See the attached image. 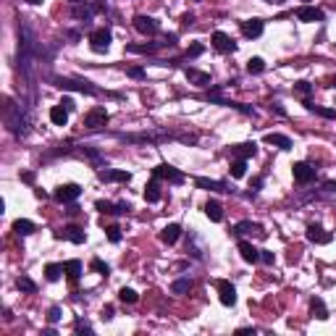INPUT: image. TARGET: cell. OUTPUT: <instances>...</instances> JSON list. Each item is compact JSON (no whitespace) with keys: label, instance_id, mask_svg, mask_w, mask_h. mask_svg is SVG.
<instances>
[{"label":"cell","instance_id":"36","mask_svg":"<svg viewBox=\"0 0 336 336\" xmlns=\"http://www.w3.org/2000/svg\"><path fill=\"white\" fill-rule=\"evenodd\" d=\"M192 289V279H176L173 284H171V292L173 294H187Z\"/></svg>","mask_w":336,"mask_h":336},{"label":"cell","instance_id":"43","mask_svg":"<svg viewBox=\"0 0 336 336\" xmlns=\"http://www.w3.org/2000/svg\"><path fill=\"white\" fill-rule=\"evenodd\" d=\"M205 53V45H200V42H194L192 45V48L187 50V58H200V55H203Z\"/></svg>","mask_w":336,"mask_h":336},{"label":"cell","instance_id":"5","mask_svg":"<svg viewBox=\"0 0 336 336\" xmlns=\"http://www.w3.org/2000/svg\"><path fill=\"white\" fill-rule=\"evenodd\" d=\"M152 173L158 176V179H166L168 184H184V182H187V176L179 171V168H173L171 163H158V166L152 168Z\"/></svg>","mask_w":336,"mask_h":336},{"label":"cell","instance_id":"30","mask_svg":"<svg viewBox=\"0 0 336 336\" xmlns=\"http://www.w3.org/2000/svg\"><path fill=\"white\" fill-rule=\"evenodd\" d=\"M13 231H16L18 236H29V234L37 231V226H34L29 218H18V221H13Z\"/></svg>","mask_w":336,"mask_h":336},{"label":"cell","instance_id":"45","mask_svg":"<svg viewBox=\"0 0 336 336\" xmlns=\"http://www.w3.org/2000/svg\"><path fill=\"white\" fill-rule=\"evenodd\" d=\"M294 92H300V95H310V92H312V84L302 79V82H297V84H294Z\"/></svg>","mask_w":336,"mask_h":336},{"label":"cell","instance_id":"6","mask_svg":"<svg viewBox=\"0 0 336 336\" xmlns=\"http://www.w3.org/2000/svg\"><path fill=\"white\" fill-rule=\"evenodd\" d=\"M79 194H82L79 184H61L53 192V200H55V203H61V205H71V203H76V200H79Z\"/></svg>","mask_w":336,"mask_h":336},{"label":"cell","instance_id":"7","mask_svg":"<svg viewBox=\"0 0 336 336\" xmlns=\"http://www.w3.org/2000/svg\"><path fill=\"white\" fill-rule=\"evenodd\" d=\"M108 118H110V113L103 108V105H95L92 110H87V116H84V126L87 129H92V131H97V129H103L105 124H108Z\"/></svg>","mask_w":336,"mask_h":336},{"label":"cell","instance_id":"50","mask_svg":"<svg viewBox=\"0 0 336 336\" xmlns=\"http://www.w3.org/2000/svg\"><path fill=\"white\" fill-rule=\"evenodd\" d=\"M100 318H103V321H113V307H110V305L103 307V315H100Z\"/></svg>","mask_w":336,"mask_h":336},{"label":"cell","instance_id":"47","mask_svg":"<svg viewBox=\"0 0 336 336\" xmlns=\"http://www.w3.org/2000/svg\"><path fill=\"white\" fill-rule=\"evenodd\" d=\"M176 140L184 145H197V134H176Z\"/></svg>","mask_w":336,"mask_h":336},{"label":"cell","instance_id":"3","mask_svg":"<svg viewBox=\"0 0 336 336\" xmlns=\"http://www.w3.org/2000/svg\"><path fill=\"white\" fill-rule=\"evenodd\" d=\"M116 140L121 142H150V145H161L176 140L173 131H145V134H116Z\"/></svg>","mask_w":336,"mask_h":336},{"label":"cell","instance_id":"20","mask_svg":"<svg viewBox=\"0 0 336 336\" xmlns=\"http://www.w3.org/2000/svg\"><path fill=\"white\" fill-rule=\"evenodd\" d=\"M234 236H244V234H258V236H265V231H263V226L260 223H252V221H239L236 226H234V231H231Z\"/></svg>","mask_w":336,"mask_h":336},{"label":"cell","instance_id":"17","mask_svg":"<svg viewBox=\"0 0 336 336\" xmlns=\"http://www.w3.org/2000/svg\"><path fill=\"white\" fill-rule=\"evenodd\" d=\"M95 208H97L100 213H108V215H124V213L131 210L129 203H118V205H113V203H108V200H97Z\"/></svg>","mask_w":336,"mask_h":336},{"label":"cell","instance_id":"13","mask_svg":"<svg viewBox=\"0 0 336 336\" xmlns=\"http://www.w3.org/2000/svg\"><path fill=\"white\" fill-rule=\"evenodd\" d=\"M305 236H307V242H312V244H328V242L333 239V234L326 231L323 226H318V223H310L307 231H305Z\"/></svg>","mask_w":336,"mask_h":336},{"label":"cell","instance_id":"11","mask_svg":"<svg viewBox=\"0 0 336 336\" xmlns=\"http://www.w3.org/2000/svg\"><path fill=\"white\" fill-rule=\"evenodd\" d=\"M97 179L100 182H105V184H113V182H121V184H129L131 182V173L129 171H116V168H100L97 171Z\"/></svg>","mask_w":336,"mask_h":336},{"label":"cell","instance_id":"32","mask_svg":"<svg viewBox=\"0 0 336 336\" xmlns=\"http://www.w3.org/2000/svg\"><path fill=\"white\" fill-rule=\"evenodd\" d=\"M66 265V276H69V281H79V276H82V260H69V263H63Z\"/></svg>","mask_w":336,"mask_h":336},{"label":"cell","instance_id":"4","mask_svg":"<svg viewBox=\"0 0 336 336\" xmlns=\"http://www.w3.org/2000/svg\"><path fill=\"white\" fill-rule=\"evenodd\" d=\"M292 173H294V182H297L300 187H307L310 182H315L318 168H315V166H310V163H305V161H300V163L292 166Z\"/></svg>","mask_w":336,"mask_h":336},{"label":"cell","instance_id":"37","mask_svg":"<svg viewBox=\"0 0 336 336\" xmlns=\"http://www.w3.org/2000/svg\"><path fill=\"white\" fill-rule=\"evenodd\" d=\"M118 300H121L124 305H134V302H137V300H140V294H137V292H134V289H129V286H124V289H121V292H118Z\"/></svg>","mask_w":336,"mask_h":336},{"label":"cell","instance_id":"26","mask_svg":"<svg viewBox=\"0 0 336 336\" xmlns=\"http://www.w3.org/2000/svg\"><path fill=\"white\" fill-rule=\"evenodd\" d=\"M310 312H312V318H318V321H326L328 318V307L321 297H312L310 300Z\"/></svg>","mask_w":336,"mask_h":336},{"label":"cell","instance_id":"51","mask_svg":"<svg viewBox=\"0 0 336 336\" xmlns=\"http://www.w3.org/2000/svg\"><path fill=\"white\" fill-rule=\"evenodd\" d=\"M61 105H63V108H66V110H69V113H71V110H74V108H76V105H74V100H71V97H63V100H61Z\"/></svg>","mask_w":336,"mask_h":336},{"label":"cell","instance_id":"15","mask_svg":"<svg viewBox=\"0 0 336 336\" xmlns=\"http://www.w3.org/2000/svg\"><path fill=\"white\" fill-rule=\"evenodd\" d=\"M213 48L218 50V53H234L236 50V42L226 34V32H213Z\"/></svg>","mask_w":336,"mask_h":336},{"label":"cell","instance_id":"10","mask_svg":"<svg viewBox=\"0 0 336 336\" xmlns=\"http://www.w3.org/2000/svg\"><path fill=\"white\" fill-rule=\"evenodd\" d=\"M134 29H137L140 34H147V37H155L158 34V29H161V24L155 21L152 16H134Z\"/></svg>","mask_w":336,"mask_h":336},{"label":"cell","instance_id":"38","mask_svg":"<svg viewBox=\"0 0 336 336\" xmlns=\"http://www.w3.org/2000/svg\"><path fill=\"white\" fill-rule=\"evenodd\" d=\"M189 239H192V244H187V252H189L192 258H197V260H203V258H205V250H203V247H200V244L194 242L197 236H194V234H189Z\"/></svg>","mask_w":336,"mask_h":336},{"label":"cell","instance_id":"19","mask_svg":"<svg viewBox=\"0 0 336 336\" xmlns=\"http://www.w3.org/2000/svg\"><path fill=\"white\" fill-rule=\"evenodd\" d=\"M184 76H187L189 84H194V87H210V74H208V71H200V69H192V66H187V69H184Z\"/></svg>","mask_w":336,"mask_h":336},{"label":"cell","instance_id":"25","mask_svg":"<svg viewBox=\"0 0 336 336\" xmlns=\"http://www.w3.org/2000/svg\"><path fill=\"white\" fill-rule=\"evenodd\" d=\"M310 113H315V116H321V118H331V121H336V110L333 108H323V105H315V103H310V100H305L302 103Z\"/></svg>","mask_w":336,"mask_h":336},{"label":"cell","instance_id":"2","mask_svg":"<svg viewBox=\"0 0 336 336\" xmlns=\"http://www.w3.org/2000/svg\"><path fill=\"white\" fill-rule=\"evenodd\" d=\"M50 84H55L58 89H66V92H82V95H100V89L92 87V82L87 79H69V76H48Z\"/></svg>","mask_w":336,"mask_h":336},{"label":"cell","instance_id":"9","mask_svg":"<svg viewBox=\"0 0 336 336\" xmlns=\"http://www.w3.org/2000/svg\"><path fill=\"white\" fill-rule=\"evenodd\" d=\"M294 16L300 21H305V24H321V21H326V13L321 8H315V6H300L294 11Z\"/></svg>","mask_w":336,"mask_h":336},{"label":"cell","instance_id":"42","mask_svg":"<svg viewBox=\"0 0 336 336\" xmlns=\"http://www.w3.org/2000/svg\"><path fill=\"white\" fill-rule=\"evenodd\" d=\"M105 234H108V239L113 242V244H118V242H121V229H118V226H108V229H105Z\"/></svg>","mask_w":336,"mask_h":336},{"label":"cell","instance_id":"21","mask_svg":"<svg viewBox=\"0 0 336 336\" xmlns=\"http://www.w3.org/2000/svg\"><path fill=\"white\" fill-rule=\"evenodd\" d=\"M239 255H242V260L244 263H260V250H255L250 242H244V239H239Z\"/></svg>","mask_w":336,"mask_h":336},{"label":"cell","instance_id":"56","mask_svg":"<svg viewBox=\"0 0 336 336\" xmlns=\"http://www.w3.org/2000/svg\"><path fill=\"white\" fill-rule=\"evenodd\" d=\"M326 87H331V89H336V76H331V79L326 82Z\"/></svg>","mask_w":336,"mask_h":336},{"label":"cell","instance_id":"57","mask_svg":"<svg viewBox=\"0 0 336 336\" xmlns=\"http://www.w3.org/2000/svg\"><path fill=\"white\" fill-rule=\"evenodd\" d=\"M27 3H32V6H39V3H42V0H27Z\"/></svg>","mask_w":336,"mask_h":336},{"label":"cell","instance_id":"52","mask_svg":"<svg viewBox=\"0 0 336 336\" xmlns=\"http://www.w3.org/2000/svg\"><path fill=\"white\" fill-rule=\"evenodd\" d=\"M182 21H184V27H192V24H194V16H192V13H184Z\"/></svg>","mask_w":336,"mask_h":336},{"label":"cell","instance_id":"29","mask_svg":"<svg viewBox=\"0 0 336 336\" xmlns=\"http://www.w3.org/2000/svg\"><path fill=\"white\" fill-rule=\"evenodd\" d=\"M50 121H53L55 126H66V124H69V110H66L61 103L53 105V108H50Z\"/></svg>","mask_w":336,"mask_h":336},{"label":"cell","instance_id":"24","mask_svg":"<svg viewBox=\"0 0 336 336\" xmlns=\"http://www.w3.org/2000/svg\"><path fill=\"white\" fill-rule=\"evenodd\" d=\"M255 152H258V145H255V142H244V145H234V147H231L234 158H244V161L252 158Z\"/></svg>","mask_w":336,"mask_h":336},{"label":"cell","instance_id":"55","mask_svg":"<svg viewBox=\"0 0 336 336\" xmlns=\"http://www.w3.org/2000/svg\"><path fill=\"white\" fill-rule=\"evenodd\" d=\"M21 179H24L27 184H32V182H34V173H24V176H21Z\"/></svg>","mask_w":336,"mask_h":336},{"label":"cell","instance_id":"46","mask_svg":"<svg viewBox=\"0 0 336 336\" xmlns=\"http://www.w3.org/2000/svg\"><path fill=\"white\" fill-rule=\"evenodd\" d=\"M260 263H265V265H273V263H276V255H273L271 250H260Z\"/></svg>","mask_w":336,"mask_h":336},{"label":"cell","instance_id":"8","mask_svg":"<svg viewBox=\"0 0 336 336\" xmlns=\"http://www.w3.org/2000/svg\"><path fill=\"white\" fill-rule=\"evenodd\" d=\"M110 39H113V34H110V29H105V27L89 32V42H92V50L95 53H105L110 48Z\"/></svg>","mask_w":336,"mask_h":336},{"label":"cell","instance_id":"58","mask_svg":"<svg viewBox=\"0 0 336 336\" xmlns=\"http://www.w3.org/2000/svg\"><path fill=\"white\" fill-rule=\"evenodd\" d=\"M69 3H71V6H76V3H84V0H69Z\"/></svg>","mask_w":336,"mask_h":336},{"label":"cell","instance_id":"48","mask_svg":"<svg viewBox=\"0 0 336 336\" xmlns=\"http://www.w3.org/2000/svg\"><path fill=\"white\" fill-rule=\"evenodd\" d=\"M48 321H50V323H58V321H61V307H58V305H53V307L48 310Z\"/></svg>","mask_w":336,"mask_h":336},{"label":"cell","instance_id":"1","mask_svg":"<svg viewBox=\"0 0 336 336\" xmlns=\"http://www.w3.org/2000/svg\"><path fill=\"white\" fill-rule=\"evenodd\" d=\"M29 108L27 103H13L11 97L6 100V124H8V131L13 137H27L29 131Z\"/></svg>","mask_w":336,"mask_h":336},{"label":"cell","instance_id":"31","mask_svg":"<svg viewBox=\"0 0 336 336\" xmlns=\"http://www.w3.org/2000/svg\"><path fill=\"white\" fill-rule=\"evenodd\" d=\"M63 273H66L63 263H48V265H45V279H48V281H58Z\"/></svg>","mask_w":336,"mask_h":336},{"label":"cell","instance_id":"44","mask_svg":"<svg viewBox=\"0 0 336 336\" xmlns=\"http://www.w3.org/2000/svg\"><path fill=\"white\" fill-rule=\"evenodd\" d=\"M126 76L129 79H145V69L142 66H131V69H126Z\"/></svg>","mask_w":336,"mask_h":336},{"label":"cell","instance_id":"22","mask_svg":"<svg viewBox=\"0 0 336 336\" xmlns=\"http://www.w3.org/2000/svg\"><path fill=\"white\" fill-rule=\"evenodd\" d=\"M145 200H147V203H161V179L155 173H152V179L145 187Z\"/></svg>","mask_w":336,"mask_h":336},{"label":"cell","instance_id":"54","mask_svg":"<svg viewBox=\"0 0 336 336\" xmlns=\"http://www.w3.org/2000/svg\"><path fill=\"white\" fill-rule=\"evenodd\" d=\"M66 37H69V39H74V42H76V39H79V37H82V34H79V32H74V29H71V32H66Z\"/></svg>","mask_w":336,"mask_h":336},{"label":"cell","instance_id":"14","mask_svg":"<svg viewBox=\"0 0 336 336\" xmlns=\"http://www.w3.org/2000/svg\"><path fill=\"white\" fill-rule=\"evenodd\" d=\"M194 184H197L200 189H208V192H226V194L234 192L226 182H218V179H205V176H197V179H194Z\"/></svg>","mask_w":336,"mask_h":336},{"label":"cell","instance_id":"53","mask_svg":"<svg viewBox=\"0 0 336 336\" xmlns=\"http://www.w3.org/2000/svg\"><path fill=\"white\" fill-rule=\"evenodd\" d=\"M271 110H276V113H279V116H286V110H284V108H281L279 103H273V105H271Z\"/></svg>","mask_w":336,"mask_h":336},{"label":"cell","instance_id":"33","mask_svg":"<svg viewBox=\"0 0 336 336\" xmlns=\"http://www.w3.org/2000/svg\"><path fill=\"white\" fill-rule=\"evenodd\" d=\"M82 152H84V158H89V161H92L95 166H100V168H105V158H103V155L92 147V145H84L82 147Z\"/></svg>","mask_w":336,"mask_h":336},{"label":"cell","instance_id":"39","mask_svg":"<svg viewBox=\"0 0 336 336\" xmlns=\"http://www.w3.org/2000/svg\"><path fill=\"white\" fill-rule=\"evenodd\" d=\"M247 71L250 74H263L265 71V61L263 58H250L247 61Z\"/></svg>","mask_w":336,"mask_h":336},{"label":"cell","instance_id":"27","mask_svg":"<svg viewBox=\"0 0 336 336\" xmlns=\"http://www.w3.org/2000/svg\"><path fill=\"white\" fill-rule=\"evenodd\" d=\"M205 215H208L213 223H221V221H223V208H221L218 200H208V203H205Z\"/></svg>","mask_w":336,"mask_h":336},{"label":"cell","instance_id":"41","mask_svg":"<svg viewBox=\"0 0 336 336\" xmlns=\"http://www.w3.org/2000/svg\"><path fill=\"white\" fill-rule=\"evenodd\" d=\"M74 331H76V333H87V336H92V333H95V331H92V326H89L87 321H82V318H76V321H74Z\"/></svg>","mask_w":336,"mask_h":336},{"label":"cell","instance_id":"12","mask_svg":"<svg viewBox=\"0 0 336 336\" xmlns=\"http://www.w3.org/2000/svg\"><path fill=\"white\" fill-rule=\"evenodd\" d=\"M239 27H242V34L247 39H258L263 34V29H265L263 18H244V21H239Z\"/></svg>","mask_w":336,"mask_h":336},{"label":"cell","instance_id":"18","mask_svg":"<svg viewBox=\"0 0 336 336\" xmlns=\"http://www.w3.org/2000/svg\"><path fill=\"white\" fill-rule=\"evenodd\" d=\"M55 239H69V242H74V244H84V242H87V234H84V229H79V226H66L63 231H55Z\"/></svg>","mask_w":336,"mask_h":336},{"label":"cell","instance_id":"35","mask_svg":"<svg viewBox=\"0 0 336 336\" xmlns=\"http://www.w3.org/2000/svg\"><path fill=\"white\" fill-rule=\"evenodd\" d=\"M229 171H231V176H234V179H242L244 173H247V161H244V158H234Z\"/></svg>","mask_w":336,"mask_h":336},{"label":"cell","instance_id":"49","mask_svg":"<svg viewBox=\"0 0 336 336\" xmlns=\"http://www.w3.org/2000/svg\"><path fill=\"white\" fill-rule=\"evenodd\" d=\"M260 187H263V176H258V179H252V187H250V197H255Z\"/></svg>","mask_w":336,"mask_h":336},{"label":"cell","instance_id":"28","mask_svg":"<svg viewBox=\"0 0 336 336\" xmlns=\"http://www.w3.org/2000/svg\"><path fill=\"white\" fill-rule=\"evenodd\" d=\"M179 236H182V226H179V223H168V226L161 231V239H163L166 244H176Z\"/></svg>","mask_w":336,"mask_h":336},{"label":"cell","instance_id":"16","mask_svg":"<svg viewBox=\"0 0 336 336\" xmlns=\"http://www.w3.org/2000/svg\"><path fill=\"white\" fill-rule=\"evenodd\" d=\"M215 286H218V294H221V305H226V307H234L236 305V289L229 284V281H215Z\"/></svg>","mask_w":336,"mask_h":336},{"label":"cell","instance_id":"34","mask_svg":"<svg viewBox=\"0 0 336 336\" xmlns=\"http://www.w3.org/2000/svg\"><path fill=\"white\" fill-rule=\"evenodd\" d=\"M16 289H18V292H24V294H34L37 292V284L29 276H18L16 279Z\"/></svg>","mask_w":336,"mask_h":336},{"label":"cell","instance_id":"40","mask_svg":"<svg viewBox=\"0 0 336 336\" xmlns=\"http://www.w3.org/2000/svg\"><path fill=\"white\" fill-rule=\"evenodd\" d=\"M89 268H92V271H97L100 276H108V273H110V265H108V263H103L100 258H92V263H89Z\"/></svg>","mask_w":336,"mask_h":336},{"label":"cell","instance_id":"23","mask_svg":"<svg viewBox=\"0 0 336 336\" xmlns=\"http://www.w3.org/2000/svg\"><path fill=\"white\" fill-rule=\"evenodd\" d=\"M265 142L273 145V147H279V150H292V140H289L286 134H279V131L265 134Z\"/></svg>","mask_w":336,"mask_h":336}]
</instances>
